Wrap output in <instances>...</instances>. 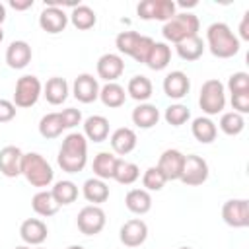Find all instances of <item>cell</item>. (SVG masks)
<instances>
[{"label": "cell", "mask_w": 249, "mask_h": 249, "mask_svg": "<svg viewBox=\"0 0 249 249\" xmlns=\"http://www.w3.org/2000/svg\"><path fill=\"white\" fill-rule=\"evenodd\" d=\"M56 161L62 171L66 173H78L88 163V140L82 132H70L64 136Z\"/></svg>", "instance_id": "obj_1"}, {"label": "cell", "mask_w": 249, "mask_h": 249, "mask_svg": "<svg viewBox=\"0 0 249 249\" xmlns=\"http://www.w3.org/2000/svg\"><path fill=\"white\" fill-rule=\"evenodd\" d=\"M206 43L216 58H231L239 53V39L233 35L228 23L216 21L206 29Z\"/></svg>", "instance_id": "obj_2"}, {"label": "cell", "mask_w": 249, "mask_h": 249, "mask_svg": "<svg viewBox=\"0 0 249 249\" xmlns=\"http://www.w3.org/2000/svg\"><path fill=\"white\" fill-rule=\"evenodd\" d=\"M21 175L25 177V181L33 187H49L54 179V171L51 167V163L37 152H29L23 154L21 158Z\"/></svg>", "instance_id": "obj_3"}, {"label": "cell", "mask_w": 249, "mask_h": 249, "mask_svg": "<svg viewBox=\"0 0 249 249\" xmlns=\"http://www.w3.org/2000/svg\"><path fill=\"white\" fill-rule=\"evenodd\" d=\"M200 27V21L195 14L191 12H181V14H175L169 21L163 23L161 27V33L165 37V41H171V43H181L193 35H196Z\"/></svg>", "instance_id": "obj_4"}, {"label": "cell", "mask_w": 249, "mask_h": 249, "mask_svg": "<svg viewBox=\"0 0 249 249\" xmlns=\"http://www.w3.org/2000/svg\"><path fill=\"white\" fill-rule=\"evenodd\" d=\"M198 105H200L202 113L208 115V117L222 113L224 107H226V88H224V84L216 78L206 80L200 88Z\"/></svg>", "instance_id": "obj_5"}, {"label": "cell", "mask_w": 249, "mask_h": 249, "mask_svg": "<svg viewBox=\"0 0 249 249\" xmlns=\"http://www.w3.org/2000/svg\"><path fill=\"white\" fill-rule=\"evenodd\" d=\"M41 93H43V86H41L39 78L33 76V74H25V76L18 78V82H16L14 105L16 107H21V109L33 107L39 101Z\"/></svg>", "instance_id": "obj_6"}, {"label": "cell", "mask_w": 249, "mask_h": 249, "mask_svg": "<svg viewBox=\"0 0 249 249\" xmlns=\"http://www.w3.org/2000/svg\"><path fill=\"white\" fill-rule=\"evenodd\" d=\"M208 179V163L204 158L196 156V154H189L185 156V163H183V171L179 181L189 185V187H198Z\"/></svg>", "instance_id": "obj_7"}, {"label": "cell", "mask_w": 249, "mask_h": 249, "mask_svg": "<svg viewBox=\"0 0 249 249\" xmlns=\"http://www.w3.org/2000/svg\"><path fill=\"white\" fill-rule=\"evenodd\" d=\"M105 222H107V218H105L103 208L95 206V204L84 206L76 218V226L84 235H97L105 228Z\"/></svg>", "instance_id": "obj_8"}, {"label": "cell", "mask_w": 249, "mask_h": 249, "mask_svg": "<svg viewBox=\"0 0 249 249\" xmlns=\"http://www.w3.org/2000/svg\"><path fill=\"white\" fill-rule=\"evenodd\" d=\"M222 218L231 228L249 226V202L245 198H230L222 206Z\"/></svg>", "instance_id": "obj_9"}, {"label": "cell", "mask_w": 249, "mask_h": 249, "mask_svg": "<svg viewBox=\"0 0 249 249\" xmlns=\"http://www.w3.org/2000/svg\"><path fill=\"white\" fill-rule=\"evenodd\" d=\"M119 239L124 247H140L148 239V226L140 218H132L124 222L119 230Z\"/></svg>", "instance_id": "obj_10"}, {"label": "cell", "mask_w": 249, "mask_h": 249, "mask_svg": "<svg viewBox=\"0 0 249 249\" xmlns=\"http://www.w3.org/2000/svg\"><path fill=\"white\" fill-rule=\"evenodd\" d=\"M183 163H185V154L175 150V148H169L160 156L158 169L165 175L167 181H179L181 171H183Z\"/></svg>", "instance_id": "obj_11"}, {"label": "cell", "mask_w": 249, "mask_h": 249, "mask_svg": "<svg viewBox=\"0 0 249 249\" xmlns=\"http://www.w3.org/2000/svg\"><path fill=\"white\" fill-rule=\"evenodd\" d=\"M39 25L43 31L54 35L64 31V27L68 25V16L60 6H45L39 14Z\"/></svg>", "instance_id": "obj_12"}, {"label": "cell", "mask_w": 249, "mask_h": 249, "mask_svg": "<svg viewBox=\"0 0 249 249\" xmlns=\"http://www.w3.org/2000/svg\"><path fill=\"white\" fill-rule=\"evenodd\" d=\"M124 72V60L121 54L115 53H105L99 56L97 60V76L101 80L109 82H117V78H121V74Z\"/></svg>", "instance_id": "obj_13"}, {"label": "cell", "mask_w": 249, "mask_h": 249, "mask_svg": "<svg viewBox=\"0 0 249 249\" xmlns=\"http://www.w3.org/2000/svg\"><path fill=\"white\" fill-rule=\"evenodd\" d=\"M72 93L80 103H91L99 97V84L97 78L91 74H78L72 84Z\"/></svg>", "instance_id": "obj_14"}, {"label": "cell", "mask_w": 249, "mask_h": 249, "mask_svg": "<svg viewBox=\"0 0 249 249\" xmlns=\"http://www.w3.org/2000/svg\"><path fill=\"white\" fill-rule=\"evenodd\" d=\"M49 235L47 224L39 218H27L19 226V237L27 245H41Z\"/></svg>", "instance_id": "obj_15"}, {"label": "cell", "mask_w": 249, "mask_h": 249, "mask_svg": "<svg viewBox=\"0 0 249 249\" xmlns=\"http://www.w3.org/2000/svg\"><path fill=\"white\" fill-rule=\"evenodd\" d=\"M21 158L23 152L18 146H4L0 150V173L4 177L21 175Z\"/></svg>", "instance_id": "obj_16"}, {"label": "cell", "mask_w": 249, "mask_h": 249, "mask_svg": "<svg viewBox=\"0 0 249 249\" xmlns=\"http://www.w3.org/2000/svg\"><path fill=\"white\" fill-rule=\"evenodd\" d=\"M31 47L25 41H12L6 49V64L14 70H21L31 62Z\"/></svg>", "instance_id": "obj_17"}, {"label": "cell", "mask_w": 249, "mask_h": 249, "mask_svg": "<svg viewBox=\"0 0 249 249\" xmlns=\"http://www.w3.org/2000/svg\"><path fill=\"white\" fill-rule=\"evenodd\" d=\"M191 89V82L189 76L181 70H173L163 78V93L171 99H181L189 93Z\"/></svg>", "instance_id": "obj_18"}, {"label": "cell", "mask_w": 249, "mask_h": 249, "mask_svg": "<svg viewBox=\"0 0 249 249\" xmlns=\"http://www.w3.org/2000/svg\"><path fill=\"white\" fill-rule=\"evenodd\" d=\"M109 142H111V148H113L115 154L126 156V154H130V152L136 148L138 138H136V132H134L132 128L121 126V128H117V130L111 134Z\"/></svg>", "instance_id": "obj_19"}, {"label": "cell", "mask_w": 249, "mask_h": 249, "mask_svg": "<svg viewBox=\"0 0 249 249\" xmlns=\"http://www.w3.org/2000/svg\"><path fill=\"white\" fill-rule=\"evenodd\" d=\"M86 140L91 142H103L109 136V121L103 115H91L84 121V132Z\"/></svg>", "instance_id": "obj_20"}, {"label": "cell", "mask_w": 249, "mask_h": 249, "mask_svg": "<svg viewBox=\"0 0 249 249\" xmlns=\"http://www.w3.org/2000/svg\"><path fill=\"white\" fill-rule=\"evenodd\" d=\"M43 95L51 105H62L68 97V82L60 76H53L43 86Z\"/></svg>", "instance_id": "obj_21"}, {"label": "cell", "mask_w": 249, "mask_h": 249, "mask_svg": "<svg viewBox=\"0 0 249 249\" xmlns=\"http://www.w3.org/2000/svg\"><path fill=\"white\" fill-rule=\"evenodd\" d=\"M130 119L138 128H152L160 121V109L152 103H140L132 109Z\"/></svg>", "instance_id": "obj_22"}, {"label": "cell", "mask_w": 249, "mask_h": 249, "mask_svg": "<svg viewBox=\"0 0 249 249\" xmlns=\"http://www.w3.org/2000/svg\"><path fill=\"white\" fill-rule=\"evenodd\" d=\"M82 195L88 202L99 206L101 202H105L109 198V187L103 179H97V177H91V179H86L84 187H82Z\"/></svg>", "instance_id": "obj_23"}, {"label": "cell", "mask_w": 249, "mask_h": 249, "mask_svg": "<svg viewBox=\"0 0 249 249\" xmlns=\"http://www.w3.org/2000/svg\"><path fill=\"white\" fill-rule=\"evenodd\" d=\"M124 206L132 214L142 216V214L150 212V208H152V196H150V193L146 189H130L126 193V196H124Z\"/></svg>", "instance_id": "obj_24"}, {"label": "cell", "mask_w": 249, "mask_h": 249, "mask_svg": "<svg viewBox=\"0 0 249 249\" xmlns=\"http://www.w3.org/2000/svg\"><path fill=\"white\" fill-rule=\"evenodd\" d=\"M31 208H33L35 214H39V216H43V218H49V216H54V214L58 212L60 204L54 200V196H53L51 191H43V189H41L39 193L33 195V198H31Z\"/></svg>", "instance_id": "obj_25"}, {"label": "cell", "mask_w": 249, "mask_h": 249, "mask_svg": "<svg viewBox=\"0 0 249 249\" xmlns=\"http://www.w3.org/2000/svg\"><path fill=\"white\" fill-rule=\"evenodd\" d=\"M99 99H101V103H103L105 107L117 109V107L124 105V101H126V91H124V88H123L121 84L109 82V84H105L103 88H99Z\"/></svg>", "instance_id": "obj_26"}, {"label": "cell", "mask_w": 249, "mask_h": 249, "mask_svg": "<svg viewBox=\"0 0 249 249\" xmlns=\"http://www.w3.org/2000/svg\"><path fill=\"white\" fill-rule=\"evenodd\" d=\"M191 132H193L195 140H198L200 144H210L216 140L218 128L210 117H196L191 124Z\"/></svg>", "instance_id": "obj_27"}, {"label": "cell", "mask_w": 249, "mask_h": 249, "mask_svg": "<svg viewBox=\"0 0 249 249\" xmlns=\"http://www.w3.org/2000/svg\"><path fill=\"white\" fill-rule=\"evenodd\" d=\"M152 91H154V86H152V82H150L148 76H144V74H136V76H132V78L128 80L126 93H128L132 99L144 103L146 99L152 97Z\"/></svg>", "instance_id": "obj_28"}, {"label": "cell", "mask_w": 249, "mask_h": 249, "mask_svg": "<svg viewBox=\"0 0 249 249\" xmlns=\"http://www.w3.org/2000/svg\"><path fill=\"white\" fill-rule=\"evenodd\" d=\"M175 51H177V54H179L183 60L193 62V60H198V58L202 56V53H204V41H202L198 35H193V37H189V39L177 43V45H175Z\"/></svg>", "instance_id": "obj_29"}, {"label": "cell", "mask_w": 249, "mask_h": 249, "mask_svg": "<svg viewBox=\"0 0 249 249\" xmlns=\"http://www.w3.org/2000/svg\"><path fill=\"white\" fill-rule=\"evenodd\" d=\"M117 156L111 152H99L93 158V173L97 179H113L115 173V165H117Z\"/></svg>", "instance_id": "obj_30"}, {"label": "cell", "mask_w": 249, "mask_h": 249, "mask_svg": "<svg viewBox=\"0 0 249 249\" xmlns=\"http://www.w3.org/2000/svg\"><path fill=\"white\" fill-rule=\"evenodd\" d=\"M70 21H72V25H74L76 29L86 31V29H91V27L95 25L97 16H95V12H93L89 6H86V4H76V6L72 8Z\"/></svg>", "instance_id": "obj_31"}, {"label": "cell", "mask_w": 249, "mask_h": 249, "mask_svg": "<svg viewBox=\"0 0 249 249\" xmlns=\"http://www.w3.org/2000/svg\"><path fill=\"white\" fill-rule=\"evenodd\" d=\"M171 60V47L167 43H154L148 58H146V66L152 70H163Z\"/></svg>", "instance_id": "obj_32"}, {"label": "cell", "mask_w": 249, "mask_h": 249, "mask_svg": "<svg viewBox=\"0 0 249 249\" xmlns=\"http://www.w3.org/2000/svg\"><path fill=\"white\" fill-rule=\"evenodd\" d=\"M64 126H62V119H60V113H47L41 117L39 121V134L47 140H53V138H58L62 134Z\"/></svg>", "instance_id": "obj_33"}, {"label": "cell", "mask_w": 249, "mask_h": 249, "mask_svg": "<svg viewBox=\"0 0 249 249\" xmlns=\"http://www.w3.org/2000/svg\"><path fill=\"white\" fill-rule=\"evenodd\" d=\"M54 200L60 204V206H66V204H72L76 198H78V187L76 183L68 181V179H62V181H56L54 187L51 189Z\"/></svg>", "instance_id": "obj_34"}, {"label": "cell", "mask_w": 249, "mask_h": 249, "mask_svg": "<svg viewBox=\"0 0 249 249\" xmlns=\"http://www.w3.org/2000/svg\"><path fill=\"white\" fill-rule=\"evenodd\" d=\"M140 177V169L134 161H126V160H117L115 165V173L113 179L121 185H132L136 179Z\"/></svg>", "instance_id": "obj_35"}, {"label": "cell", "mask_w": 249, "mask_h": 249, "mask_svg": "<svg viewBox=\"0 0 249 249\" xmlns=\"http://www.w3.org/2000/svg\"><path fill=\"white\" fill-rule=\"evenodd\" d=\"M245 128V119L243 115L235 113V111H228V113H222L220 117V130L228 136H237L241 130Z\"/></svg>", "instance_id": "obj_36"}, {"label": "cell", "mask_w": 249, "mask_h": 249, "mask_svg": "<svg viewBox=\"0 0 249 249\" xmlns=\"http://www.w3.org/2000/svg\"><path fill=\"white\" fill-rule=\"evenodd\" d=\"M163 119H165V123L171 124V126H181V124H185V123L191 119V111H189V107L183 105V103H171V105L165 109Z\"/></svg>", "instance_id": "obj_37"}, {"label": "cell", "mask_w": 249, "mask_h": 249, "mask_svg": "<svg viewBox=\"0 0 249 249\" xmlns=\"http://www.w3.org/2000/svg\"><path fill=\"white\" fill-rule=\"evenodd\" d=\"M165 183H167V179H165V175L158 169V165H152V167H148L146 171H144V175H142V185H144V189L150 193V191H161L163 187H165Z\"/></svg>", "instance_id": "obj_38"}, {"label": "cell", "mask_w": 249, "mask_h": 249, "mask_svg": "<svg viewBox=\"0 0 249 249\" xmlns=\"http://www.w3.org/2000/svg\"><path fill=\"white\" fill-rule=\"evenodd\" d=\"M138 37H140V33H136V31H121V33L117 35V39H115L117 51H119L121 54L130 56L132 51H134V47H136Z\"/></svg>", "instance_id": "obj_39"}, {"label": "cell", "mask_w": 249, "mask_h": 249, "mask_svg": "<svg viewBox=\"0 0 249 249\" xmlns=\"http://www.w3.org/2000/svg\"><path fill=\"white\" fill-rule=\"evenodd\" d=\"M175 2L171 0H154V19H160V21H169L177 12H175Z\"/></svg>", "instance_id": "obj_40"}, {"label": "cell", "mask_w": 249, "mask_h": 249, "mask_svg": "<svg viewBox=\"0 0 249 249\" xmlns=\"http://www.w3.org/2000/svg\"><path fill=\"white\" fill-rule=\"evenodd\" d=\"M154 39L152 37H146V35H140L138 37V41H136V47H134V51H132V58L136 60V62H140V64H146V58H148V54H150V51H152V47H154Z\"/></svg>", "instance_id": "obj_41"}, {"label": "cell", "mask_w": 249, "mask_h": 249, "mask_svg": "<svg viewBox=\"0 0 249 249\" xmlns=\"http://www.w3.org/2000/svg\"><path fill=\"white\" fill-rule=\"evenodd\" d=\"M228 89L230 93H241V91H249V74L247 72H235L230 76L228 80Z\"/></svg>", "instance_id": "obj_42"}, {"label": "cell", "mask_w": 249, "mask_h": 249, "mask_svg": "<svg viewBox=\"0 0 249 249\" xmlns=\"http://www.w3.org/2000/svg\"><path fill=\"white\" fill-rule=\"evenodd\" d=\"M60 119H62L64 130H66V128H74L76 124L82 123V113H80V109L68 107V109H62V111H60Z\"/></svg>", "instance_id": "obj_43"}, {"label": "cell", "mask_w": 249, "mask_h": 249, "mask_svg": "<svg viewBox=\"0 0 249 249\" xmlns=\"http://www.w3.org/2000/svg\"><path fill=\"white\" fill-rule=\"evenodd\" d=\"M231 107H233V111L239 113V115L249 113V91L233 93V95H231Z\"/></svg>", "instance_id": "obj_44"}, {"label": "cell", "mask_w": 249, "mask_h": 249, "mask_svg": "<svg viewBox=\"0 0 249 249\" xmlns=\"http://www.w3.org/2000/svg\"><path fill=\"white\" fill-rule=\"evenodd\" d=\"M16 105L14 101H8V99H0V123H10L14 117H16Z\"/></svg>", "instance_id": "obj_45"}, {"label": "cell", "mask_w": 249, "mask_h": 249, "mask_svg": "<svg viewBox=\"0 0 249 249\" xmlns=\"http://www.w3.org/2000/svg\"><path fill=\"white\" fill-rule=\"evenodd\" d=\"M136 14L142 19H154V0H144L136 6Z\"/></svg>", "instance_id": "obj_46"}, {"label": "cell", "mask_w": 249, "mask_h": 249, "mask_svg": "<svg viewBox=\"0 0 249 249\" xmlns=\"http://www.w3.org/2000/svg\"><path fill=\"white\" fill-rule=\"evenodd\" d=\"M239 35H241V39L249 41V12L243 14V19L239 23Z\"/></svg>", "instance_id": "obj_47"}, {"label": "cell", "mask_w": 249, "mask_h": 249, "mask_svg": "<svg viewBox=\"0 0 249 249\" xmlns=\"http://www.w3.org/2000/svg\"><path fill=\"white\" fill-rule=\"evenodd\" d=\"M10 6H12L14 10H27V8L33 6V0H23V2H19V0H10Z\"/></svg>", "instance_id": "obj_48"}, {"label": "cell", "mask_w": 249, "mask_h": 249, "mask_svg": "<svg viewBox=\"0 0 249 249\" xmlns=\"http://www.w3.org/2000/svg\"><path fill=\"white\" fill-rule=\"evenodd\" d=\"M6 19V6L0 2V25H2V21Z\"/></svg>", "instance_id": "obj_49"}, {"label": "cell", "mask_w": 249, "mask_h": 249, "mask_svg": "<svg viewBox=\"0 0 249 249\" xmlns=\"http://www.w3.org/2000/svg\"><path fill=\"white\" fill-rule=\"evenodd\" d=\"M14 249H31V247H27V245H18V247H14Z\"/></svg>", "instance_id": "obj_50"}, {"label": "cell", "mask_w": 249, "mask_h": 249, "mask_svg": "<svg viewBox=\"0 0 249 249\" xmlns=\"http://www.w3.org/2000/svg\"><path fill=\"white\" fill-rule=\"evenodd\" d=\"M68 249H84V247H82V245H70Z\"/></svg>", "instance_id": "obj_51"}, {"label": "cell", "mask_w": 249, "mask_h": 249, "mask_svg": "<svg viewBox=\"0 0 249 249\" xmlns=\"http://www.w3.org/2000/svg\"><path fill=\"white\" fill-rule=\"evenodd\" d=\"M2 39H4V31H2V25H0V43H2Z\"/></svg>", "instance_id": "obj_52"}, {"label": "cell", "mask_w": 249, "mask_h": 249, "mask_svg": "<svg viewBox=\"0 0 249 249\" xmlns=\"http://www.w3.org/2000/svg\"><path fill=\"white\" fill-rule=\"evenodd\" d=\"M179 249H193V247H179Z\"/></svg>", "instance_id": "obj_53"}, {"label": "cell", "mask_w": 249, "mask_h": 249, "mask_svg": "<svg viewBox=\"0 0 249 249\" xmlns=\"http://www.w3.org/2000/svg\"><path fill=\"white\" fill-rule=\"evenodd\" d=\"M37 249H43V247H37Z\"/></svg>", "instance_id": "obj_54"}]
</instances>
